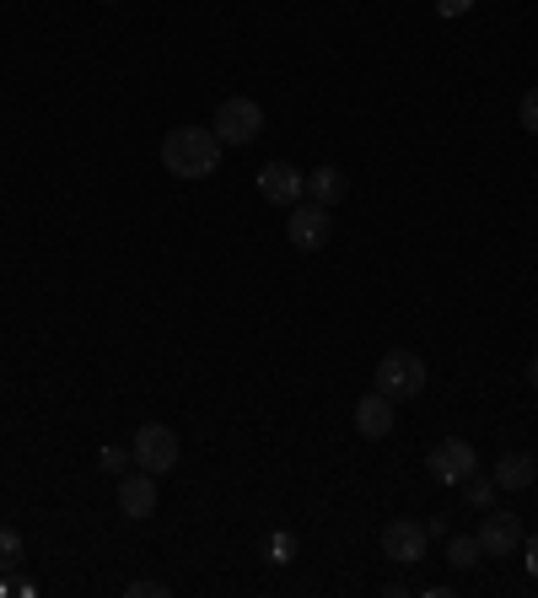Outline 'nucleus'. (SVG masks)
Segmentation results:
<instances>
[{
	"label": "nucleus",
	"mask_w": 538,
	"mask_h": 598,
	"mask_svg": "<svg viewBox=\"0 0 538 598\" xmlns=\"http://www.w3.org/2000/svg\"><path fill=\"white\" fill-rule=\"evenodd\" d=\"M528 389H538V356L528 361Z\"/></svg>",
	"instance_id": "5701e85b"
},
{
	"label": "nucleus",
	"mask_w": 538,
	"mask_h": 598,
	"mask_svg": "<svg viewBox=\"0 0 538 598\" xmlns=\"http://www.w3.org/2000/svg\"><path fill=\"white\" fill-rule=\"evenodd\" d=\"M425 469H431V480H441V485H463V480L479 469V453H474L469 437H447V443L431 448Z\"/></svg>",
	"instance_id": "423d86ee"
},
{
	"label": "nucleus",
	"mask_w": 538,
	"mask_h": 598,
	"mask_svg": "<svg viewBox=\"0 0 538 598\" xmlns=\"http://www.w3.org/2000/svg\"><path fill=\"white\" fill-rule=\"evenodd\" d=\"M479 556H485V550H479V539H474V534L447 539V567H452V572H474V567H479Z\"/></svg>",
	"instance_id": "4468645a"
},
{
	"label": "nucleus",
	"mask_w": 538,
	"mask_h": 598,
	"mask_svg": "<svg viewBox=\"0 0 538 598\" xmlns=\"http://www.w3.org/2000/svg\"><path fill=\"white\" fill-rule=\"evenodd\" d=\"M259 194H265L269 205H296L302 194H307V173L296 167V162H265L259 167Z\"/></svg>",
	"instance_id": "1a4fd4ad"
},
{
	"label": "nucleus",
	"mask_w": 538,
	"mask_h": 598,
	"mask_svg": "<svg viewBox=\"0 0 538 598\" xmlns=\"http://www.w3.org/2000/svg\"><path fill=\"white\" fill-rule=\"evenodd\" d=\"M425 545H431V534H425V523H414V518H394V523L383 529V556H388L394 567H420V561H425Z\"/></svg>",
	"instance_id": "0eeeda50"
},
{
	"label": "nucleus",
	"mask_w": 538,
	"mask_h": 598,
	"mask_svg": "<svg viewBox=\"0 0 538 598\" xmlns=\"http://www.w3.org/2000/svg\"><path fill=\"white\" fill-rule=\"evenodd\" d=\"M221 136L216 130H200V125H178L162 136V167L178 173V178H210L221 167Z\"/></svg>",
	"instance_id": "f257e3e1"
},
{
	"label": "nucleus",
	"mask_w": 538,
	"mask_h": 598,
	"mask_svg": "<svg viewBox=\"0 0 538 598\" xmlns=\"http://www.w3.org/2000/svg\"><path fill=\"white\" fill-rule=\"evenodd\" d=\"M474 539H479L485 556H512V550H523V518H517V512H496V507H485Z\"/></svg>",
	"instance_id": "6e6552de"
},
{
	"label": "nucleus",
	"mask_w": 538,
	"mask_h": 598,
	"mask_svg": "<svg viewBox=\"0 0 538 598\" xmlns=\"http://www.w3.org/2000/svg\"><path fill=\"white\" fill-rule=\"evenodd\" d=\"M345 194H350V178H345V173H340L334 162H329V167H312V173H307V200H312V205L334 211V205H340Z\"/></svg>",
	"instance_id": "f8f14e48"
},
{
	"label": "nucleus",
	"mask_w": 538,
	"mask_h": 598,
	"mask_svg": "<svg viewBox=\"0 0 538 598\" xmlns=\"http://www.w3.org/2000/svg\"><path fill=\"white\" fill-rule=\"evenodd\" d=\"M130 453H134V469H145V474H167V469H178V432H167L162 421H145L140 432L130 437Z\"/></svg>",
	"instance_id": "7ed1b4c3"
},
{
	"label": "nucleus",
	"mask_w": 538,
	"mask_h": 598,
	"mask_svg": "<svg viewBox=\"0 0 538 598\" xmlns=\"http://www.w3.org/2000/svg\"><path fill=\"white\" fill-rule=\"evenodd\" d=\"M528 577L538 583V539H528Z\"/></svg>",
	"instance_id": "4be33fe9"
},
{
	"label": "nucleus",
	"mask_w": 538,
	"mask_h": 598,
	"mask_svg": "<svg viewBox=\"0 0 538 598\" xmlns=\"http://www.w3.org/2000/svg\"><path fill=\"white\" fill-rule=\"evenodd\" d=\"M103 5H119V0H103Z\"/></svg>",
	"instance_id": "b1692460"
},
{
	"label": "nucleus",
	"mask_w": 538,
	"mask_h": 598,
	"mask_svg": "<svg viewBox=\"0 0 538 598\" xmlns=\"http://www.w3.org/2000/svg\"><path fill=\"white\" fill-rule=\"evenodd\" d=\"M125 594H130V598H167L172 588H167V583H156V577H134Z\"/></svg>",
	"instance_id": "aec40b11"
},
{
	"label": "nucleus",
	"mask_w": 538,
	"mask_h": 598,
	"mask_svg": "<svg viewBox=\"0 0 538 598\" xmlns=\"http://www.w3.org/2000/svg\"><path fill=\"white\" fill-rule=\"evenodd\" d=\"M496 491H501V485H496L490 474H479V469L463 480V501H469V507H479V512H485V507H496Z\"/></svg>",
	"instance_id": "2eb2a0df"
},
{
	"label": "nucleus",
	"mask_w": 538,
	"mask_h": 598,
	"mask_svg": "<svg viewBox=\"0 0 538 598\" xmlns=\"http://www.w3.org/2000/svg\"><path fill=\"white\" fill-rule=\"evenodd\" d=\"M16 561H22V534L0 529V567H16Z\"/></svg>",
	"instance_id": "6ab92c4d"
},
{
	"label": "nucleus",
	"mask_w": 538,
	"mask_h": 598,
	"mask_svg": "<svg viewBox=\"0 0 538 598\" xmlns=\"http://www.w3.org/2000/svg\"><path fill=\"white\" fill-rule=\"evenodd\" d=\"M356 432L372 437V443H383V437L394 432V399H388L383 389H372V394L356 399Z\"/></svg>",
	"instance_id": "9d476101"
},
{
	"label": "nucleus",
	"mask_w": 538,
	"mask_h": 598,
	"mask_svg": "<svg viewBox=\"0 0 538 598\" xmlns=\"http://www.w3.org/2000/svg\"><path fill=\"white\" fill-rule=\"evenodd\" d=\"M517 119H523V130H528V136H538V87H528V92H523Z\"/></svg>",
	"instance_id": "a211bd4d"
},
{
	"label": "nucleus",
	"mask_w": 538,
	"mask_h": 598,
	"mask_svg": "<svg viewBox=\"0 0 538 598\" xmlns=\"http://www.w3.org/2000/svg\"><path fill=\"white\" fill-rule=\"evenodd\" d=\"M265 561H269V567H291V561H296V534H285V529H280V534H269V539H265Z\"/></svg>",
	"instance_id": "dca6fc26"
},
{
	"label": "nucleus",
	"mask_w": 538,
	"mask_h": 598,
	"mask_svg": "<svg viewBox=\"0 0 538 598\" xmlns=\"http://www.w3.org/2000/svg\"><path fill=\"white\" fill-rule=\"evenodd\" d=\"M210 130L221 136V147H254L259 130H265V109H259L254 98H227V103L216 109V125H210Z\"/></svg>",
	"instance_id": "20e7f679"
},
{
	"label": "nucleus",
	"mask_w": 538,
	"mask_h": 598,
	"mask_svg": "<svg viewBox=\"0 0 538 598\" xmlns=\"http://www.w3.org/2000/svg\"><path fill=\"white\" fill-rule=\"evenodd\" d=\"M98 463H103V474H130L134 453L130 448H103V453H98Z\"/></svg>",
	"instance_id": "f3484780"
},
{
	"label": "nucleus",
	"mask_w": 538,
	"mask_h": 598,
	"mask_svg": "<svg viewBox=\"0 0 538 598\" xmlns=\"http://www.w3.org/2000/svg\"><path fill=\"white\" fill-rule=\"evenodd\" d=\"M490 480H496L501 491H528V485L538 480V463L528 458V453H501V458H496V474H490Z\"/></svg>",
	"instance_id": "ddd939ff"
},
{
	"label": "nucleus",
	"mask_w": 538,
	"mask_h": 598,
	"mask_svg": "<svg viewBox=\"0 0 538 598\" xmlns=\"http://www.w3.org/2000/svg\"><path fill=\"white\" fill-rule=\"evenodd\" d=\"M329 232H334V216H329L323 205H312V200H296V205H291V216H285V238H291V249L318 254V249L329 243Z\"/></svg>",
	"instance_id": "39448f33"
},
{
	"label": "nucleus",
	"mask_w": 538,
	"mask_h": 598,
	"mask_svg": "<svg viewBox=\"0 0 538 598\" xmlns=\"http://www.w3.org/2000/svg\"><path fill=\"white\" fill-rule=\"evenodd\" d=\"M469 11H474V0H436V16H447V22L452 16H469Z\"/></svg>",
	"instance_id": "412c9836"
},
{
	"label": "nucleus",
	"mask_w": 538,
	"mask_h": 598,
	"mask_svg": "<svg viewBox=\"0 0 538 598\" xmlns=\"http://www.w3.org/2000/svg\"><path fill=\"white\" fill-rule=\"evenodd\" d=\"M119 512H125V518H134V523L156 512V480H151L145 469L119 474Z\"/></svg>",
	"instance_id": "9b49d317"
},
{
	"label": "nucleus",
	"mask_w": 538,
	"mask_h": 598,
	"mask_svg": "<svg viewBox=\"0 0 538 598\" xmlns=\"http://www.w3.org/2000/svg\"><path fill=\"white\" fill-rule=\"evenodd\" d=\"M377 389L404 405V399H420L425 394V361L414 356V351H388L383 361H377Z\"/></svg>",
	"instance_id": "f03ea898"
}]
</instances>
